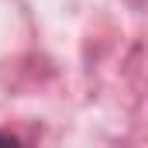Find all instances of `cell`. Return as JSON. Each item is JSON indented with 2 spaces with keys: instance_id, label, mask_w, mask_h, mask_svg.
<instances>
[{
  "instance_id": "6da1fadb",
  "label": "cell",
  "mask_w": 148,
  "mask_h": 148,
  "mask_svg": "<svg viewBox=\"0 0 148 148\" xmlns=\"http://www.w3.org/2000/svg\"><path fill=\"white\" fill-rule=\"evenodd\" d=\"M7 141H14V138L10 134H0V145H7Z\"/></svg>"
}]
</instances>
